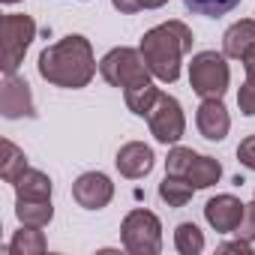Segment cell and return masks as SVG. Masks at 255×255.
I'll return each instance as SVG.
<instances>
[{
    "mask_svg": "<svg viewBox=\"0 0 255 255\" xmlns=\"http://www.w3.org/2000/svg\"><path fill=\"white\" fill-rule=\"evenodd\" d=\"M195 123H198V132L207 141H222L231 129V117H228L222 99H201V105L195 111Z\"/></svg>",
    "mask_w": 255,
    "mask_h": 255,
    "instance_id": "12",
    "label": "cell"
},
{
    "mask_svg": "<svg viewBox=\"0 0 255 255\" xmlns=\"http://www.w3.org/2000/svg\"><path fill=\"white\" fill-rule=\"evenodd\" d=\"M159 93H162V90H159L153 81H147V84H135V87H129V90H123V99H126V105H129V111H132V114L147 117V114H150V108L156 105Z\"/></svg>",
    "mask_w": 255,
    "mask_h": 255,
    "instance_id": "17",
    "label": "cell"
},
{
    "mask_svg": "<svg viewBox=\"0 0 255 255\" xmlns=\"http://www.w3.org/2000/svg\"><path fill=\"white\" fill-rule=\"evenodd\" d=\"M39 75L54 84V87H66V90H81L90 84V78L96 75V60H93V48L84 36L72 33L54 45H48L39 54Z\"/></svg>",
    "mask_w": 255,
    "mask_h": 255,
    "instance_id": "1",
    "label": "cell"
},
{
    "mask_svg": "<svg viewBox=\"0 0 255 255\" xmlns=\"http://www.w3.org/2000/svg\"><path fill=\"white\" fill-rule=\"evenodd\" d=\"M15 216L21 225H33V228H45L54 219V207L51 198L48 201H15Z\"/></svg>",
    "mask_w": 255,
    "mask_h": 255,
    "instance_id": "20",
    "label": "cell"
},
{
    "mask_svg": "<svg viewBox=\"0 0 255 255\" xmlns=\"http://www.w3.org/2000/svg\"><path fill=\"white\" fill-rule=\"evenodd\" d=\"M45 249H48L45 234L39 228H33V225H21V231H15V237L6 246L9 255H42Z\"/></svg>",
    "mask_w": 255,
    "mask_h": 255,
    "instance_id": "16",
    "label": "cell"
},
{
    "mask_svg": "<svg viewBox=\"0 0 255 255\" xmlns=\"http://www.w3.org/2000/svg\"><path fill=\"white\" fill-rule=\"evenodd\" d=\"M234 234L243 237V240H249V243H255V201L246 204V213H243V219H240V225H237Z\"/></svg>",
    "mask_w": 255,
    "mask_h": 255,
    "instance_id": "25",
    "label": "cell"
},
{
    "mask_svg": "<svg viewBox=\"0 0 255 255\" xmlns=\"http://www.w3.org/2000/svg\"><path fill=\"white\" fill-rule=\"evenodd\" d=\"M231 72L225 63V54L219 51H198L189 63V87L201 99H222L228 90Z\"/></svg>",
    "mask_w": 255,
    "mask_h": 255,
    "instance_id": "5",
    "label": "cell"
},
{
    "mask_svg": "<svg viewBox=\"0 0 255 255\" xmlns=\"http://www.w3.org/2000/svg\"><path fill=\"white\" fill-rule=\"evenodd\" d=\"M72 198L84 210H102L114 198V183L102 171H87L72 183Z\"/></svg>",
    "mask_w": 255,
    "mask_h": 255,
    "instance_id": "9",
    "label": "cell"
},
{
    "mask_svg": "<svg viewBox=\"0 0 255 255\" xmlns=\"http://www.w3.org/2000/svg\"><path fill=\"white\" fill-rule=\"evenodd\" d=\"M0 114H3L6 120L36 117L33 96H30V84L24 78H18L15 72L3 75V84H0Z\"/></svg>",
    "mask_w": 255,
    "mask_h": 255,
    "instance_id": "8",
    "label": "cell"
},
{
    "mask_svg": "<svg viewBox=\"0 0 255 255\" xmlns=\"http://www.w3.org/2000/svg\"><path fill=\"white\" fill-rule=\"evenodd\" d=\"M168 0H141V6L144 9H159V6H165Z\"/></svg>",
    "mask_w": 255,
    "mask_h": 255,
    "instance_id": "30",
    "label": "cell"
},
{
    "mask_svg": "<svg viewBox=\"0 0 255 255\" xmlns=\"http://www.w3.org/2000/svg\"><path fill=\"white\" fill-rule=\"evenodd\" d=\"M33 36H36V21L30 15H18V12L3 15V21H0V51H3L0 66H3V75L18 72Z\"/></svg>",
    "mask_w": 255,
    "mask_h": 255,
    "instance_id": "6",
    "label": "cell"
},
{
    "mask_svg": "<svg viewBox=\"0 0 255 255\" xmlns=\"http://www.w3.org/2000/svg\"><path fill=\"white\" fill-rule=\"evenodd\" d=\"M237 159H240V165H246L249 171H255V135H249V138L240 141V147H237Z\"/></svg>",
    "mask_w": 255,
    "mask_h": 255,
    "instance_id": "26",
    "label": "cell"
},
{
    "mask_svg": "<svg viewBox=\"0 0 255 255\" xmlns=\"http://www.w3.org/2000/svg\"><path fill=\"white\" fill-rule=\"evenodd\" d=\"M147 123H150V132L159 144H177L186 132V117H183V108L174 96L168 93H159L156 105L150 108L147 114Z\"/></svg>",
    "mask_w": 255,
    "mask_h": 255,
    "instance_id": "7",
    "label": "cell"
},
{
    "mask_svg": "<svg viewBox=\"0 0 255 255\" xmlns=\"http://www.w3.org/2000/svg\"><path fill=\"white\" fill-rule=\"evenodd\" d=\"M243 69H246V78H249V81H255V48L243 57Z\"/></svg>",
    "mask_w": 255,
    "mask_h": 255,
    "instance_id": "29",
    "label": "cell"
},
{
    "mask_svg": "<svg viewBox=\"0 0 255 255\" xmlns=\"http://www.w3.org/2000/svg\"><path fill=\"white\" fill-rule=\"evenodd\" d=\"M192 192H195V186H192L186 177L165 174V180L159 183V198H162L168 207H186V204L192 201Z\"/></svg>",
    "mask_w": 255,
    "mask_h": 255,
    "instance_id": "19",
    "label": "cell"
},
{
    "mask_svg": "<svg viewBox=\"0 0 255 255\" xmlns=\"http://www.w3.org/2000/svg\"><path fill=\"white\" fill-rule=\"evenodd\" d=\"M219 177H222V165H219L213 156H201V153H195L192 165L186 168V180H189L195 189H207V186L219 183Z\"/></svg>",
    "mask_w": 255,
    "mask_h": 255,
    "instance_id": "15",
    "label": "cell"
},
{
    "mask_svg": "<svg viewBox=\"0 0 255 255\" xmlns=\"http://www.w3.org/2000/svg\"><path fill=\"white\" fill-rule=\"evenodd\" d=\"M219 252H240V255H252V243H249V240H243V237H237V240H231V243H222V246H219Z\"/></svg>",
    "mask_w": 255,
    "mask_h": 255,
    "instance_id": "28",
    "label": "cell"
},
{
    "mask_svg": "<svg viewBox=\"0 0 255 255\" xmlns=\"http://www.w3.org/2000/svg\"><path fill=\"white\" fill-rule=\"evenodd\" d=\"M243 213H246V204H243L240 198L228 195V192H225V195H216V198H210V201L204 204V219H207L210 228L219 231V234L237 231Z\"/></svg>",
    "mask_w": 255,
    "mask_h": 255,
    "instance_id": "10",
    "label": "cell"
},
{
    "mask_svg": "<svg viewBox=\"0 0 255 255\" xmlns=\"http://www.w3.org/2000/svg\"><path fill=\"white\" fill-rule=\"evenodd\" d=\"M174 246L180 255H198L204 249V234L195 222H180L174 228Z\"/></svg>",
    "mask_w": 255,
    "mask_h": 255,
    "instance_id": "21",
    "label": "cell"
},
{
    "mask_svg": "<svg viewBox=\"0 0 255 255\" xmlns=\"http://www.w3.org/2000/svg\"><path fill=\"white\" fill-rule=\"evenodd\" d=\"M192 42H195V36L183 21H165V24L150 27L141 36L138 51H141L147 69L153 72V78L174 84L180 78V60L186 51H192Z\"/></svg>",
    "mask_w": 255,
    "mask_h": 255,
    "instance_id": "2",
    "label": "cell"
},
{
    "mask_svg": "<svg viewBox=\"0 0 255 255\" xmlns=\"http://www.w3.org/2000/svg\"><path fill=\"white\" fill-rule=\"evenodd\" d=\"M51 198V180L48 174L27 168L21 174V180L15 183V201H48Z\"/></svg>",
    "mask_w": 255,
    "mask_h": 255,
    "instance_id": "14",
    "label": "cell"
},
{
    "mask_svg": "<svg viewBox=\"0 0 255 255\" xmlns=\"http://www.w3.org/2000/svg\"><path fill=\"white\" fill-rule=\"evenodd\" d=\"M111 6H114L120 15H135V12L144 9V6H141V0H111Z\"/></svg>",
    "mask_w": 255,
    "mask_h": 255,
    "instance_id": "27",
    "label": "cell"
},
{
    "mask_svg": "<svg viewBox=\"0 0 255 255\" xmlns=\"http://www.w3.org/2000/svg\"><path fill=\"white\" fill-rule=\"evenodd\" d=\"M117 171L126 177V180H141V177H147L150 171H153V162H156V156H153V150L147 147V144H141V141H129V144H123L120 150H117Z\"/></svg>",
    "mask_w": 255,
    "mask_h": 255,
    "instance_id": "11",
    "label": "cell"
},
{
    "mask_svg": "<svg viewBox=\"0 0 255 255\" xmlns=\"http://www.w3.org/2000/svg\"><path fill=\"white\" fill-rule=\"evenodd\" d=\"M99 75L111 84V87H120V90H129L135 84H147L150 81V69L141 57L138 48H111L102 60H99Z\"/></svg>",
    "mask_w": 255,
    "mask_h": 255,
    "instance_id": "3",
    "label": "cell"
},
{
    "mask_svg": "<svg viewBox=\"0 0 255 255\" xmlns=\"http://www.w3.org/2000/svg\"><path fill=\"white\" fill-rule=\"evenodd\" d=\"M0 3H6V6H12V3H18V0H0Z\"/></svg>",
    "mask_w": 255,
    "mask_h": 255,
    "instance_id": "31",
    "label": "cell"
},
{
    "mask_svg": "<svg viewBox=\"0 0 255 255\" xmlns=\"http://www.w3.org/2000/svg\"><path fill=\"white\" fill-rule=\"evenodd\" d=\"M192 159H195V150L192 147H171L168 150V159H165V174L186 177V168L192 165Z\"/></svg>",
    "mask_w": 255,
    "mask_h": 255,
    "instance_id": "23",
    "label": "cell"
},
{
    "mask_svg": "<svg viewBox=\"0 0 255 255\" xmlns=\"http://www.w3.org/2000/svg\"><path fill=\"white\" fill-rule=\"evenodd\" d=\"M24 171H27V156H24V150L6 138V141H3V159H0V177L15 186Z\"/></svg>",
    "mask_w": 255,
    "mask_h": 255,
    "instance_id": "18",
    "label": "cell"
},
{
    "mask_svg": "<svg viewBox=\"0 0 255 255\" xmlns=\"http://www.w3.org/2000/svg\"><path fill=\"white\" fill-rule=\"evenodd\" d=\"M255 48V21L252 18H240L237 24H231L222 36V54L231 60H243L249 51Z\"/></svg>",
    "mask_w": 255,
    "mask_h": 255,
    "instance_id": "13",
    "label": "cell"
},
{
    "mask_svg": "<svg viewBox=\"0 0 255 255\" xmlns=\"http://www.w3.org/2000/svg\"><path fill=\"white\" fill-rule=\"evenodd\" d=\"M240 0H183V6L198 12V15H207V18H219V15H228Z\"/></svg>",
    "mask_w": 255,
    "mask_h": 255,
    "instance_id": "22",
    "label": "cell"
},
{
    "mask_svg": "<svg viewBox=\"0 0 255 255\" xmlns=\"http://www.w3.org/2000/svg\"><path fill=\"white\" fill-rule=\"evenodd\" d=\"M120 243L132 255H156L162 249V222L156 213L138 207L120 222Z\"/></svg>",
    "mask_w": 255,
    "mask_h": 255,
    "instance_id": "4",
    "label": "cell"
},
{
    "mask_svg": "<svg viewBox=\"0 0 255 255\" xmlns=\"http://www.w3.org/2000/svg\"><path fill=\"white\" fill-rule=\"evenodd\" d=\"M237 105H240V111L246 114V117H255V81H243L240 84V90H237Z\"/></svg>",
    "mask_w": 255,
    "mask_h": 255,
    "instance_id": "24",
    "label": "cell"
}]
</instances>
